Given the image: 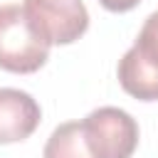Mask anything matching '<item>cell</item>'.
<instances>
[{"instance_id":"3","label":"cell","mask_w":158,"mask_h":158,"mask_svg":"<svg viewBox=\"0 0 158 158\" xmlns=\"http://www.w3.org/2000/svg\"><path fill=\"white\" fill-rule=\"evenodd\" d=\"M22 10L32 30L52 44H72L89 30L84 0H25Z\"/></svg>"},{"instance_id":"7","label":"cell","mask_w":158,"mask_h":158,"mask_svg":"<svg viewBox=\"0 0 158 158\" xmlns=\"http://www.w3.org/2000/svg\"><path fill=\"white\" fill-rule=\"evenodd\" d=\"M101 2V7H106L109 12H128V10H133L141 0H99Z\"/></svg>"},{"instance_id":"2","label":"cell","mask_w":158,"mask_h":158,"mask_svg":"<svg viewBox=\"0 0 158 158\" xmlns=\"http://www.w3.org/2000/svg\"><path fill=\"white\" fill-rule=\"evenodd\" d=\"M79 123L94 158H131L138 146V123L118 106H99Z\"/></svg>"},{"instance_id":"6","label":"cell","mask_w":158,"mask_h":158,"mask_svg":"<svg viewBox=\"0 0 158 158\" xmlns=\"http://www.w3.org/2000/svg\"><path fill=\"white\" fill-rule=\"evenodd\" d=\"M131 52L153 72H158V10L151 12L131 47Z\"/></svg>"},{"instance_id":"4","label":"cell","mask_w":158,"mask_h":158,"mask_svg":"<svg viewBox=\"0 0 158 158\" xmlns=\"http://www.w3.org/2000/svg\"><path fill=\"white\" fill-rule=\"evenodd\" d=\"M40 104L20 89H0V143H17L35 133L40 126Z\"/></svg>"},{"instance_id":"1","label":"cell","mask_w":158,"mask_h":158,"mask_svg":"<svg viewBox=\"0 0 158 158\" xmlns=\"http://www.w3.org/2000/svg\"><path fill=\"white\" fill-rule=\"evenodd\" d=\"M49 59V44L32 30L22 5H0V69L32 74Z\"/></svg>"},{"instance_id":"5","label":"cell","mask_w":158,"mask_h":158,"mask_svg":"<svg viewBox=\"0 0 158 158\" xmlns=\"http://www.w3.org/2000/svg\"><path fill=\"white\" fill-rule=\"evenodd\" d=\"M42 158H94V153L86 146L81 123L79 121L59 123L47 138Z\"/></svg>"}]
</instances>
